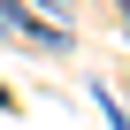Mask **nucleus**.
<instances>
[{
    "instance_id": "1",
    "label": "nucleus",
    "mask_w": 130,
    "mask_h": 130,
    "mask_svg": "<svg viewBox=\"0 0 130 130\" xmlns=\"http://www.w3.org/2000/svg\"><path fill=\"white\" fill-rule=\"evenodd\" d=\"M46 8H54V15H69V8H77V0H46Z\"/></svg>"
},
{
    "instance_id": "2",
    "label": "nucleus",
    "mask_w": 130,
    "mask_h": 130,
    "mask_svg": "<svg viewBox=\"0 0 130 130\" xmlns=\"http://www.w3.org/2000/svg\"><path fill=\"white\" fill-rule=\"evenodd\" d=\"M122 15H130V0H122Z\"/></svg>"
}]
</instances>
